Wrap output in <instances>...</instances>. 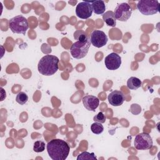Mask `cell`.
I'll list each match as a JSON object with an SVG mask.
<instances>
[{
  "instance_id": "cell-1",
  "label": "cell",
  "mask_w": 160,
  "mask_h": 160,
  "mask_svg": "<svg viewBox=\"0 0 160 160\" xmlns=\"http://www.w3.org/2000/svg\"><path fill=\"white\" fill-rule=\"evenodd\" d=\"M49 156L52 160H65L69 153L70 147L64 140L53 139L46 145Z\"/></svg>"
},
{
  "instance_id": "cell-2",
  "label": "cell",
  "mask_w": 160,
  "mask_h": 160,
  "mask_svg": "<svg viewBox=\"0 0 160 160\" xmlns=\"http://www.w3.org/2000/svg\"><path fill=\"white\" fill-rule=\"evenodd\" d=\"M59 62V59L57 56L51 54L45 55L38 62V71L44 76H51L58 70Z\"/></svg>"
},
{
  "instance_id": "cell-3",
  "label": "cell",
  "mask_w": 160,
  "mask_h": 160,
  "mask_svg": "<svg viewBox=\"0 0 160 160\" xmlns=\"http://www.w3.org/2000/svg\"><path fill=\"white\" fill-rule=\"evenodd\" d=\"M9 27L13 33L24 35L29 28V24L25 17L22 15H18L10 19Z\"/></svg>"
},
{
  "instance_id": "cell-4",
  "label": "cell",
  "mask_w": 160,
  "mask_h": 160,
  "mask_svg": "<svg viewBox=\"0 0 160 160\" xmlns=\"http://www.w3.org/2000/svg\"><path fill=\"white\" fill-rule=\"evenodd\" d=\"M137 8L143 15H153L159 11V3L157 0H140L137 4Z\"/></svg>"
},
{
  "instance_id": "cell-5",
  "label": "cell",
  "mask_w": 160,
  "mask_h": 160,
  "mask_svg": "<svg viewBox=\"0 0 160 160\" xmlns=\"http://www.w3.org/2000/svg\"><path fill=\"white\" fill-rule=\"evenodd\" d=\"M91 44L89 39L85 42L79 41H76L72 44L70 48V52L72 56L78 59L84 58L88 52Z\"/></svg>"
},
{
  "instance_id": "cell-6",
  "label": "cell",
  "mask_w": 160,
  "mask_h": 160,
  "mask_svg": "<svg viewBox=\"0 0 160 160\" xmlns=\"http://www.w3.org/2000/svg\"><path fill=\"white\" fill-rule=\"evenodd\" d=\"M134 147L138 150H146L152 146L151 136L147 132H141L136 135L134 141Z\"/></svg>"
},
{
  "instance_id": "cell-7",
  "label": "cell",
  "mask_w": 160,
  "mask_h": 160,
  "mask_svg": "<svg viewBox=\"0 0 160 160\" xmlns=\"http://www.w3.org/2000/svg\"><path fill=\"white\" fill-rule=\"evenodd\" d=\"M114 13L117 20L119 21H126L131 17L132 10L128 3L122 2L117 5Z\"/></svg>"
},
{
  "instance_id": "cell-8",
  "label": "cell",
  "mask_w": 160,
  "mask_h": 160,
  "mask_svg": "<svg viewBox=\"0 0 160 160\" xmlns=\"http://www.w3.org/2000/svg\"><path fill=\"white\" fill-rule=\"evenodd\" d=\"M92 4L90 1H82L78 4L76 8V14L81 19H88L92 14Z\"/></svg>"
},
{
  "instance_id": "cell-9",
  "label": "cell",
  "mask_w": 160,
  "mask_h": 160,
  "mask_svg": "<svg viewBox=\"0 0 160 160\" xmlns=\"http://www.w3.org/2000/svg\"><path fill=\"white\" fill-rule=\"evenodd\" d=\"M89 39L91 44L98 48L105 46L108 40L105 32L100 30H94L91 34Z\"/></svg>"
},
{
  "instance_id": "cell-10",
  "label": "cell",
  "mask_w": 160,
  "mask_h": 160,
  "mask_svg": "<svg viewBox=\"0 0 160 160\" xmlns=\"http://www.w3.org/2000/svg\"><path fill=\"white\" fill-rule=\"evenodd\" d=\"M104 64L107 69L109 70H116L118 69L121 64V58L116 52L110 53L105 58Z\"/></svg>"
},
{
  "instance_id": "cell-11",
  "label": "cell",
  "mask_w": 160,
  "mask_h": 160,
  "mask_svg": "<svg viewBox=\"0 0 160 160\" xmlns=\"http://www.w3.org/2000/svg\"><path fill=\"white\" fill-rule=\"evenodd\" d=\"M108 99L111 105L113 106H119L124 102L125 97L122 91L115 90L108 95Z\"/></svg>"
},
{
  "instance_id": "cell-12",
  "label": "cell",
  "mask_w": 160,
  "mask_h": 160,
  "mask_svg": "<svg viewBox=\"0 0 160 160\" xmlns=\"http://www.w3.org/2000/svg\"><path fill=\"white\" fill-rule=\"evenodd\" d=\"M82 101L84 107L88 111H95L96 109L99 104V99L97 97L92 95L84 96L82 98Z\"/></svg>"
},
{
  "instance_id": "cell-13",
  "label": "cell",
  "mask_w": 160,
  "mask_h": 160,
  "mask_svg": "<svg viewBox=\"0 0 160 160\" xmlns=\"http://www.w3.org/2000/svg\"><path fill=\"white\" fill-rule=\"evenodd\" d=\"M92 4L93 12L96 14H102L106 10V5L103 1L97 0L90 1Z\"/></svg>"
},
{
  "instance_id": "cell-14",
  "label": "cell",
  "mask_w": 160,
  "mask_h": 160,
  "mask_svg": "<svg viewBox=\"0 0 160 160\" xmlns=\"http://www.w3.org/2000/svg\"><path fill=\"white\" fill-rule=\"evenodd\" d=\"M102 19L105 23L111 27H115L116 25V19L113 11H108L102 15Z\"/></svg>"
},
{
  "instance_id": "cell-15",
  "label": "cell",
  "mask_w": 160,
  "mask_h": 160,
  "mask_svg": "<svg viewBox=\"0 0 160 160\" xmlns=\"http://www.w3.org/2000/svg\"><path fill=\"white\" fill-rule=\"evenodd\" d=\"M141 81L136 77H131L127 81V87L129 89L136 90L141 86Z\"/></svg>"
},
{
  "instance_id": "cell-16",
  "label": "cell",
  "mask_w": 160,
  "mask_h": 160,
  "mask_svg": "<svg viewBox=\"0 0 160 160\" xmlns=\"http://www.w3.org/2000/svg\"><path fill=\"white\" fill-rule=\"evenodd\" d=\"M97 160V158L94 152H88L87 151L82 152L77 157V160Z\"/></svg>"
},
{
  "instance_id": "cell-17",
  "label": "cell",
  "mask_w": 160,
  "mask_h": 160,
  "mask_svg": "<svg viewBox=\"0 0 160 160\" xmlns=\"http://www.w3.org/2000/svg\"><path fill=\"white\" fill-rule=\"evenodd\" d=\"M74 38L75 39L81 42H85L89 39L86 35L85 31H84L83 30L76 31L74 32Z\"/></svg>"
},
{
  "instance_id": "cell-18",
  "label": "cell",
  "mask_w": 160,
  "mask_h": 160,
  "mask_svg": "<svg viewBox=\"0 0 160 160\" xmlns=\"http://www.w3.org/2000/svg\"><path fill=\"white\" fill-rule=\"evenodd\" d=\"M91 130L94 134H99L102 132L104 130V127L101 123L95 122L91 124Z\"/></svg>"
},
{
  "instance_id": "cell-19",
  "label": "cell",
  "mask_w": 160,
  "mask_h": 160,
  "mask_svg": "<svg viewBox=\"0 0 160 160\" xmlns=\"http://www.w3.org/2000/svg\"><path fill=\"white\" fill-rule=\"evenodd\" d=\"M28 100V96L24 92H19L16 98V101L21 105H23L27 102Z\"/></svg>"
},
{
  "instance_id": "cell-20",
  "label": "cell",
  "mask_w": 160,
  "mask_h": 160,
  "mask_svg": "<svg viewBox=\"0 0 160 160\" xmlns=\"http://www.w3.org/2000/svg\"><path fill=\"white\" fill-rule=\"evenodd\" d=\"M45 142L42 141H36L34 143L33 150L36 152H41L45 150Z\"/></svg>"
},
{
  "instance_id": "cell-21",
  "label": "cell",
  "mask_w": 160,
  "mask_h": 160,
  "mask_svg": "<svg viewBox=\"0 0 160 160\" xmlns=\"http://www.w3.org/2000/svg\"><path fill=\"white\" fill-rule=\"evenodd\" d=\"M93 120L95 122H100V123H104L106 120V117L105 116V115L103 114L102 112H98V114L95 115V116H94L93 118Z\"/></svg>"
}]
</instances>
